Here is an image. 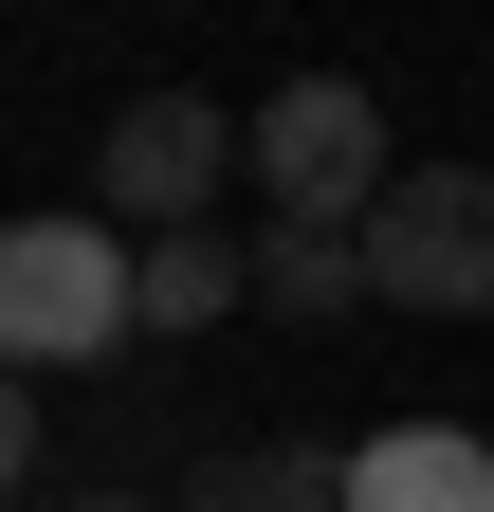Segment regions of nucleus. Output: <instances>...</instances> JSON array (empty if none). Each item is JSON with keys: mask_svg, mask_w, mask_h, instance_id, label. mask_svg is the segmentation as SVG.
Here are the masks:
<instances>
[{"mask_svg": "<svg viewBox=\"0 0 494 512\" xmlns=\"http://www.w3.org/2000/svg\"><path fill=\"white\" fill-rule=\"evenodd\" d=\"M0 348H19L37 384L55 366H129L147 348V238H110L92 202H55L0 238Z\"/></svg>", "mask_w": 494, "mask_h": 512, "instance_id": "obj_1", "label": "nucleus"}, {"mask_svg": "<svg viewBox=\"0 0 494 512\" xmlns=\"http://www.w3.org/2000/svg\"><path fill=\"white\" fill-rule=\"evenodd\" d=\"M403 202V147H385V110H366L348 74H293L257 110V238H366Z\"/></svg>", "mask_w": 494, "mask_h": 512, "instance_id": "obj_2", "label": "nucleus"}, {"mask_svg": "<svg viewBox=\"0 0 494 512\" xmlns=\"http://www.w3.org/2000/svg\"><path fill=\"white\" fill-rule=\"evenodd\" d=\"M220 183H257V128L202 110V92H129L110 147H92V220H110V238H202Z\"/></svg>", "mask_w": 494, "mask_h": 512, "instance_id": "obj_3", "label": "nucleus"}, {"mask_svg": "<svg viewBox=\"0 0 494 512\" xmlns=\"http://www.w3.org/2000/svg\"><path fill=\"white\" fill-rule=\"evenodd\" d=\"M366 293L385 311H494V165H403V202L366 220Z\"/></svg>", "mask_w": 494, "mask_h": 512, "instance_id": "obj_4", "label": "nucleus"}, {"mask_svg": "<svg viewBox=\"0 0 494 512\" xmlns=\"http://www.w3.org/2000/svg\"><path fill=\"white\" fill-rule=\"evenodd\" d=\"M348 512H494V439H476V421H385V439H348Z\"/></svg>", "mask_w": 494, "mask_h": 512, "instance_id": "obj_5", "label": "nucleus"}, {"mask_svg": "<svg viewBox=\"0 0 494 512\" xmlns=\"http://www.w3.org/2000/svg\"><path fill=\"white\" fill-rule=\"evenodd\" d=\"M165 512H348V439H202Z\"/></svg>", "mask_w": 494, "mask_h": 512, "instance_id": "obj_6", "label": "nucleus"}, {"mask_svg": "<svg viewBox=\"0 0 494 512\" xmlns=\"http://www.w3.org/2000/svg\"><path fill=\"white\" fill-rule=\"evenodd\" d=\"M220 311H257V238H147V348H183V330H220Z\"/></svg>", "mask_w": 494, "mask_h": 512, "instance_id": "obj_7", "label": "nucleus"}, {"mask_svg": "<svg viewBox=\"0 0 494 512\" xmlns=\"http://www.w3.org/2000/svg\"><path fill=\"white\" fill-rule=\"evenodd\" d=\"M257 311H275V330H348V311H385V293H366V238H257Z\"/></svg>", "mask_w": 494, "mask_h": 512, "instance_id": "obj_8", "label": "nucleus"}, {"mask_svg": "<svg viewBox=\"0 0 494 512\" xmlns=\"http://www.w3.org/2000/svg\"><path fill=\"white\" fill-rule=\"evenodd\" d=\"M37 512H165V494H129V476H92V494H37Z\"/></svg>", "mask_w": 494, "mask_h": 512, "instance_id": "obj_9", "label": "nucleus"}]
</instances>
